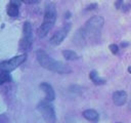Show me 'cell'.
<instances>
[{
    "label": "cell",
    "instance_id": "6da1fadb",
    "mask_svg": "<svg viewBox=\"0 0 131 123\" xmlns=\"http://www.w3.org/2000/svg\"><path fill=\"white\" fill-rule=\"evenodd\" d=\"M104 19L100 15H94L91 18H89L85 26L77 33V36H79V40L86 41V40H94L98 37L100 34V31L103 27Z\"/></svg>",
    "mask_w": 131,
    "mask_h": 123
},
{
    "label": "cell",
    "instance_id": "7a4b0ae2",
    "mask_svg": "<svg viewBox=\"0 0 131 123\" xmlns=\"http://www.w3.org/2000/svg\"><path fill=\"white\" fill-rule=\"evenodd\" d=\"M36 57L38 63L46 70H49L51 72H55L58 74H68L71 72V68H69L68 65L53 59L50 55H48L43 50H38L36 52Z\"/></svg>",
    "mask_w": 131,
    "mask_h": 123
},
{
    "label": "cell",
    "instance_id": "3957f363",
    "mask_svg": "<svg viewBox=\"0 0 131 123\" xmlns=\"http://www.w3.org/2000/svg\"><path fill=\"white\" fill-rule=\"evenodd\" d=\"M55 20H56V8L54 4L49 3L45 8L43 23L38 29V36L40 38L45 37L50 32V30L53 28Z\"/></svg>",
    "mask_w": 131,
    "mask_h": 123
},
{
    "label": "cell",
    "instance_id": "277c9868",
    "mask_svg": "<svg viewBox=\"0 0 131 123\" xmlns=\"http://www.w3.org/2000/svg\"><path fill=\"white\" fill-rule=\"evenodd\" d=\"M32 25L29 22H26L23 26V38L19 42L20 50H28L32 45Z\"/></svg>",
    "mask_w": 131,
    "mask_h": 123
},
{
    "label": "cell",
    "instance_id": "5b68a950",
    "mask_svg": "<svg viewBox=\"0 0 131 123\" xmlns=\"http://www.w3.org/2000/svg\"><path fill=\"white\" fill-rule=\"evenodd\" d=\"M38 110L47 123L55 122V112H54L53 107L49 104V101H47V100L41 101L38 105Z\"/></svg>",
    "mask_w": 131,
    "mask_h": 123
},
{
    "label": "cell",
    "instance_id": "8992f818",
    "mask_svg": "<svg viewBox=\"0 0 131 123\" xmlns=\"http://www.w3.org/2000/svg\"><path fill=\"white\" fill-rule=\"evenodd\" d=\"M27 55L26 54H20L17 56H14L8 60H4L2 63H0V71L2 72H11L12 70L16 69L19 65H21L25 60H26Z\"/></svg>",
    "mask_w": 131,
    "mask_h": 123
},
{
    "label": "cell",
    "instance_id": "52a82bcc",
    "mask_svg": "<svg viewBox=\"0 0 131 123\" xmlns=\"http://www.w3.org/2000/svg\"><path fill=\"white\" fill-rule=\"evenodd\" d=\"M70 28H71L70 24H67L66 27H63V28L59 29L58 31H56V32L52 35V37L50 38V43H51L52 45H58V44H60V43L64 40V38L67 37Z\"/></svg>",
    "mask_w": 131,
    "mask_h": 123
},
{
    "label": "cell",
    "instance_id": "ba28073f",
    "mask_svg": "<svg viewBox=\"0 0 131 123\" xmlns=\"http://www.w3.org/2000/svg\"><path fill=\"white\" fill-rule=\"evenodd\" d=\"M40 88L43 90V92L45 93V98L47 101H52L55 98V93L54 90L52 88V86L46 82H43L40 84Z\"/></svg>",
    "mask_w": 131,
    "mask_h": 123
},
{
    "label": "cell",
    "instance_id": "9c48e42d",
    "mask_svg": "<svg viewBox=\"0 0 131 123\" xmlns=\"http://www.w3.org/2000/svg\"><path fill=\"white\" fill-rule=\"evenodd\" d=\"M127 100V93L124 90H118L113 93V101L116 106H123Z\"/></svg>",
    "mask_w": 131,
    "mask_h": 123
},
{
    "label": "cell",
    "instance_id": "30bf717a",
    "mask_svg": "<svg viewBox=\"0 0 131 123\" xmlns=\"http://www.w3.org/2000/svg\"><path fill=\"white\" fill-rule=\"evenodd\" d=\"M83 117L89 121H97L98 120V113L95 110L88 109L83 112Z\"/></svg>",
    "mask_w": 131,
    "mask_h": 123
},
{
    "label": "cell",
    "instance_id": "8fae6325",
    "mask_svg": "<svg viewBox=\"0 0 131 123\" xmlns=\"http://www.w3.org/2000/svg\"><path fill=\"white\" fill-rule=\"evenodd\" d=\"M7 14L10 17H16L18 15V5L16 3L10 2L7 6Z\"/></svg>",
    "mask_w": 131,
    "mask_h": 123
},
{
    "label": "cell",
    "instance_id": "7c38bea8",
    "mask_svg": "<svg viewBox=\"0 0 131 123\" xmlns=\"http://www.w3.org/2000/svg\"><path fill=\"white\" fill-rule=\"evenodd\" d=\"M89 77H90L91 81H92L94 84H96V85H102V84L105 83V80L102 79V78H100V77L98 76V74H97L96 71H91L90 74H89Z\"/></svg>",
    "mask_w": 131,
    "mask_h": 123
},
{
    "label": "cell",
    "instance_id": "4fadbf2b",
    "mask_svg": "<svg viewBox=\"0 0 131 123\" xmlns=\"http://www.w3.org/2000/svg\"><path fill=\"white\" fill-rule=\"evenodd\" d=\"M62 55L67 60H76L79 58V55L73 50H63Z\"/></svg>",
    "mask_w": 131,
    "mask_h": 123
},
{
    "label": "cell",
    "instance_id": "5bb4252c",
    "mask_svg": "<svg viewBox=\"0 0 131 123\" xmlns=\"http://www.w3.org/2000/svg\"><path fill=\"white\" fill-rule=\"evenodd\" d=\"M10 77H9V73L8 72H2L0 71V85L4 84L5 82L9 81Z\"/></svg>",
    "mask_w": 131,
    "mask_h": 123
},
{
    "label": "cell",
    "instance_id": "9a60e30c",
    "mask_svg": "<svg viewBox=\"0 0 131 123\" xmlns=\"http://www.w3.org/2000/svg\"><path fill=\"white\" fill-rule=\"evenodd\" d=\"M108 48H110V50L112 51V53H114V54L118 53V51H119V46L116 45V44H111V45L108 46Z\"/></svg>",
    "mask_w": 131,
    "mask_h": 123
},
{
    "label": "cell",
    "instance_id": "2e32d148",
    "mask_svg": "<svg viewBox=\"0 0 131 123\" xmlns=\"http://www.w3.org/2000/svg\"><path fill=\"white\" fill-rule=\"evenodd\" d=\"M21 1L25 2L26 4H34V3L39 2V0H21Z\"/></svg>",
    "mask_w": 131,
    "mask_h": 123
},
{
    "label": "cell",
    "instance_id": "e0dca14e",
    "mask_svg": "<svg viewBox=\"0 0 131 123\" xmlns=\"http://www.w3.org/2000/svg\"><path fill=\"white\" fill-rule=\"evenodd\" d=\"M96 7H97V4H91V5H89V6L86 7V10H92V9H94Z\"/></svg>",
    "mask_w": 131,
    "mask_h": 123
},
{
    "label": "cell",
    "instance_id": "ac0fdd59",
    "mask_svg": "<svg viewBox=\"0 0 131 123\" xmlns=\"http://www.w3.org/2000/svg\"><path fill=\"white\" fill-rule=\"evenodd\" d=\"M20 1H21V0H11V2H13V3H16L17 5L19 4V2H20Z\"/></svg>",
    "mask_w": 131,
    "mask_h": 123
},
{
    "label": "cell",
    "instance_id": "d6986e66",
    "mask_svg": "<svg viewBox=\"0 0 131 123\" xmlns=\"http://www.w3.org/2000/svg\"><path fill=\"white\" fill-rule=\"evenodd\" d=\"M128 71H129V72L131 73V67H129V68H128Z\"/></svg>",
    "mask_w": 131,
    "mask_h": 123
},
{
    "label": "cell",
    "instance_id": "ffe728a7",
    "mask_svg": "<svg viewBox=\"0 0 131 123\" xmlns=\"http://www.w3.org/2000/svg\"><path fill=\"white\" fill-rule=\"evenodd\" d=\"M116 123H122V122H116Z\"/></svg>",
    "mask_w": 131,
    "mask_h": 123
},
{
    "label": "cell",
    "instance_id": "44dd1931",
    "mask_svg": "<svg viewBox=\"0 0 131 123\" xmlns=\"http://www.w3.org/2000/svg\"><path fill=\"white\" fill-rule=\"evenodd\" d=\"M0 123H1V121H0Z\"/></svg>",
    "mask_w": 131,
    "mask_h": 123
}]
</instances>
